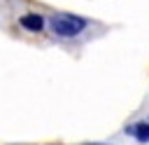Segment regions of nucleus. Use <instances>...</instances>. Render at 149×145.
<instances>
[{"mask_svg": "<svg viewBox=\"0 0 149 145\" xmlns=\"http://www.w3.org/2000/svg\"><path fill=\"white\" fill-rule=\"evenodd\" d=\"M88 145H100V143H88Z\"/></svg>", "mask_w": 149, "mask_h": 145, "instance_id": "20e7f679", "label": "nucleus"}, {"mask_svg": "<svg viewBox=\"0 0 149 145\" xmlns=\"http://www.w3.org/2000/svg\"><path fill=\"white\" fill-rule=\"evenodd\" d=\"M49 26H51V30H54L56 35H61V37H74V35H79V33L86 28V19L74 16V14H68V12H58V14L51 16Z\"/></svg>", "mask_w": 149, "mask_h": 145, "instance_id": "f257e3e1", "label": "nucleus"}, {"mask_svg": "<svg viewBox=\"0 0 149 145\" xmlns=\"http://www.w3.org/2000/svg\"><path fill=\"white\" fill-rule=\"evenodd\" d=\"M128 133H133L140 143H147L149 140V124H144V122H140V124H135V126H130V129H126Z\"/></svg>", "mask_w": 149, "mask_h": 145, "instance_id": "7ed1b4c3", "label": "nucleus"}, {"mask_svg": "<svg viewBox=\"0 0 149 145\" xmlns=\"http://www.w3.org/2000/svg\"><path fill=\"white\" fill-rule=\"evenodd\" d=\"M21 26H23L26 30H33V33H37V30H42V26H44V19H42L40 14H23V16H21Z\"/></svg>", "mask_w": 149, "mask_h": 145, "instance_id": "f03ea898", "label": "nucleus"}]
</instances>
